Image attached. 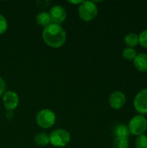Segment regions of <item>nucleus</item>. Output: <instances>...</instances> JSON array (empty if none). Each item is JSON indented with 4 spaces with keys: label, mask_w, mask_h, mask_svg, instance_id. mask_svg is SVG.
I'll return each instance as SVG.
<instances>
[{
    "label": "nucleus",
    "mask_w": 147,
    "mask_h": 148,
    "mask_svg": "<svg viewBox=\"0 0 147 148\" xmlns=\"http://www.w3.org/2000/svg\"><path fill=\"white\" fill-rule=\"evenodd\" d=\"M42 36L48 46L55 49L62 47L67 39L66 31L61 25L56 23H51L43 28Z\"/></svg>",
    "instance_id": "obj_1"
},
{
    "label": "nucleus",
    "mask_w": 147,
    "mask_h": 148,
    "mask_svg": "<svg viewBox=\"0 0 147 148\" xmlns=\"http://www.w3.org/2000/svg\"><path fill=\"white\" fill-rule=\"evenodd\" d=\"M78 13L84 22H91L98 15V7L93 1H82L78 7Z\"/></svg>",
    "instance_id": "obj_2"
},
{
    "label": "nucleus",
    "mask_w": 147,
    "mask_h": 148,
    "mask_svg": "<svg viewBox=\"0 0 147 148\" xmlns=\"http://www.w3.org/2000/svg\"><path fill=\"white\" fill-rule=\"evenodd\" d=\"M36 121L40 127L48 129L55 125L56 121V115L51 109L44 108L37 113Z\"/></svg>",
    "instance_id": "obj_3"
},
{
    "label": "nucleus",
    "mask_w": 147,
    "mask_h": 148,
    "mask_svg": "<svg viewBox=\"0 0 147 148\" xmlns=\"http://www.w3.org/2000/svg\"><path fill=\"white\" fill-rule=\"evenodd\" d=\"M49 143L55 147H66L71 140L70 134L62 128L55 129L49 135Z\"/></svg>",
    "instance_id": "obj_4"
},
{
    "label": "nucleus",
    "mask_w": 147,
    "mask_h": 148,
    "mask_svg": "<svg viewBox=\"0 0 147 148\" xmlns=\"http://www.w3.org/2000/svg\"><path fill=\"white\" fill-rule=\"evenodd\" d=\"M127 127L130 134L133 135L139 136L141 134H145V132L147 129V119L145 117V115H134L130 120Z\"/></svg>",
    "instance_id": "obj_5"
},
{
    "label": "nucleus",
    "mask_w": 147,
    "mask_h": 148,
    "mask_svg": "<svg viewBox=\"0 0 147 148\" xmlns=\"http://www.w3.org/2000/svg\"><path fill=\"white\" fill-rule=\"evenodd\" d=\"M133 107L139 114H147V88L136 95L133 100Z\"/></svg>",
    "instance_id": "obj_6"
},
{
    "label": "nucleus",
    "mask_w": 147,
    "mask_h": 148,
    "mask_svg": "<svg viewBox=\"0 0 147 148\" xmlns=\"http://www.w3.org/2000/svg\"><path fill=\"white\" fill-rule=\"evenodd\" d=\"M3 103L4 108L8 111H12L16 109L19 104L18 95L10 90L5 91L3 95Z\"/></svg>",
    "instance_id": "obj_7"
},
{
    "label": "nucleus",
    "mask_w": 147,
    "mask_h": 148,
    "mask_svg": "<svg viewBox=\"0 0 147 148\" xmlns=\"http://www.w3.org/2000/svg\"><path fill=\"white\" fill-rule=\"evenodd\" d=\"M49 13L51 17L52 23H56L59 25H61V23H62L67 17V12L65 8L60 4H56L51 7Z\"/></svg>",
    "instance_id": "obj_8"
},
{
    "label": "nucleus",
    "mask_w": 147,
    "mask_h": 148,
    "mask_svg": "<svg viewBox=\"0 0 147 148\" xmlns=\"http://www.w3.org/2000/svg\"><path fill=\"white\" fill-rule=\"evenodd\" d=\"M126 102V97L125 94L121 91H114L113 92L108 99L109 106L113 109H120L122 108Z\"/></svg>",
    "instance_id": "obj_9"
},
{
    "label": "nucleus",
    "mask_w": 147,
    "mask_h": 148,
    "mask_svg": "<svg viewBox=\"0 0 147 148\" xmlns=\"http://www.w3.org/2000/svg\"><path fill=\"white\" fill-rule=\"evenodd\" d=\"M133 65L134 67L140 72L146 73L147 72V54L146 53H139L137 54L134 58Z\"/></svg>",
    "instance_id": "obj_10"
},
{
    "label": "nucleus",
    "mask_w": 147,
    "mask_h": 148,
    "mask_svg": "<svg viewBox=\"0 0 147 148\" xmlns=\"http://www.w3.org/2000/svg\"><path fill=\"white\" fill-rule=\"evenodd\" d=\"M36 21L38 25L42 26L44 28L52 23V20H51V17L49 16V13L45 12V11L38 13L36 16Z\"/></svg>",
    "instance_id": "obj_11"
},
{
    "label": "nucleus",
    "mask_w": 147,
    "mask_h": 148,
    "mask_svg": "<svg viewBox=\"0 0 147 148\" xmlns=\"http://www.w3.org/2000/svg\"><path fill=\"white\" fill-rule=\"evenodd\" d=\"M113 134L115 136V138L118 137H125V138H128L130 132L128 129V127L125 124H118L114 129H113Z\"/></svg>",
    "instance_id": "obj_12"
},
{
    "label": "nucleus",
    "mask_w": 147,
    "mask_h": 148,
    "mask_svg": "<svg viewBox=\"0 0 147 148\" xmlns=\"http://www.w3.org/2000/svg\"><path fill=\"white\" fill-rule=\"evenodd\" d=\"M125 43L127 45V47L130 48H134L139 44V35L133 32L128 33L125 36L124 38Z\"/></svg>",
    "instance_id": "obj_13"
},
{
    "label": "nucleus",
    "mask_w": 147,
    "mask_h": 148,
    "mask_svg": "<svg viewBox=\"0 0 147 148\" xmlns=\"http://www.w3.org/2000/svg\"><path fill=\"white\" fill-rule=\"evenodd\" d=\"M34 141L37 146L46 147L49 144V136L46 133H39L35 135Z\"/></svg>",
    "instance_id": "obj_14"
},
{
    "label": "nucleus",
    "mask_w": 147,
    "mask_h": 148,
    "mask_svg": "<svg viewBox=\"0 0 147 148\" xmlns=\"http://www.w3.org/2000/svg\"><path fill=\"white\" fill-rule=\"evenodd\" d=\"M137 51L134 48H130V47H126L123 49L122 51V56L128 61H133L134 58L137 56Z\"/></svg>",
    "instance_id": "obj_15"
},
{
    "label": "nucleus",
    "mask_w": 147,
    "mask_h": 148,
    "mask_svg": "<svg viewBox=\"0 0 147 148\" xmlns=\"http://www.w3.org/2000/svg\"><path fill=\"white\" fill-rule=\"evenodd\" d=\"M129 147V140L125 137H118L113 140V148H128Z\"/></svg>",
    "instance_id": "obj_16"
},
{
    "label": "nucleus",
    "mask_w": 147,
    "mask_h": 148,
    "mask_svg": "<svg viewBox=\"0 0 147 148\" xmlns=\"http://www.w3.org/2000/svg\"><path fill=\"white\" fill-rule=\"evenodd\" d=\"M135 147L147 148V135L141 134V135L137 136L135 140Z\"/></svg>",
    "instance_id": "obj_17"
},
{
    "label": "nucleus",
    "mask_w": 147,
    "mask_h": 148,
    "mask_svg": "<svg viewBox=\"0 0 147 148\" xmlns=\"http://www.w3.org/2000/svg\"><path fill=\"white\" fill-rule=\"evenodd\" d=\"M139 44L141 47L147 49V29L139 34Z\"/></svg>",
    "instance_id": "obj_18"
},
{
    "label": "nucleus",
    "mask_w": 147,
    "mask_h": 148,
    "mask_svg": "<svg viewBox=\"0 0 147 148\" xmlns=\"http://www.w3.org/2000/svg\"><path fill=\"white\" fill-rule=\"evenodd\" d=\"M8 29V21L4 16L0 14V35L4 34Z\"/></svg>",
    "instance_id": "obj_19"
},
{
    "label": "nucleus",
    "mask_w": 147,
    "mask_h": 148,
    "mask_svg": "<svg viewBox=\"0 0 147 148\" xmlns=\"http://www.w3.org/2000/svg\"><path fill=\"white\" fill-rule=\"evenodd\" d=\"M5 88H6V84L5 82L3 81V78L0 77V97L3 96V95L5 92Z\"/></svg>",
    "instance_id": "obj_20"
},
{
    "label": "nucleus",
    "mask_w": 147,
    "mask_h": 148,
    "mask_svg": "<svg viewBox=\"0 0 147 148\" xmlns=\"http://www.w3.org/2000/svg\"><path fill=\"white\" fill-rule=\"evenodd\" d=\"M82 1H69L70 3H75V4H81Z\"/></svg>",
    "instance_id": "obj_21"
}]
</instances>
